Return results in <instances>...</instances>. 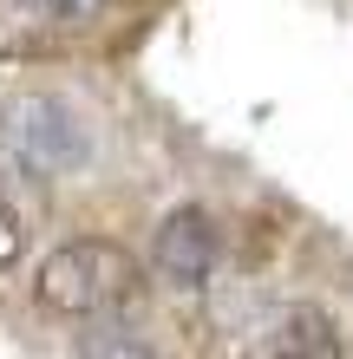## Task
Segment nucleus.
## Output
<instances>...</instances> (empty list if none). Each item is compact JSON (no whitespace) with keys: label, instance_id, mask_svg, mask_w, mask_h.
Masks as SVG:
<instances>
[{"label":"nucleus","instance_id":"nucleus-1","mask_svg":"<svg viewBox=\"0 0 353 359\" xmlns=\"http://www.w3.org/2000/svg\"><path fill=\"white\" fill-rule=\"evenodd\" d=\"M144 274L138 255L118 242H98V236H79V242H59L33 274V294L39 307L59 313V320H112L138 301Z\"/></svg>","mask_w":353,"mask_h":359},{"label":"nucleus","instance_id":"nucleus-2","mask_svg":"<svg viewBox=\"0 0 353 359\" xmlns=\"http://www.w3.org/2000/svg\"><path fill=\"white\" fill-rule=\"evenodd\" d=\"M0 137H7V151L27 163V170H39V177H59V170H72V163L86 157V131H79V118L59 98H39V92L7 104Z\"/></svg>","mask_w":353,"mask_h":359},{"label":"nucleus","instance_id":"nucleus-3","mask_svg":"<svg viewBox=\"0 0 353 359\" xmlns=\"http://www.w3.org/2000/svg\"><path fill=\"white\" fill-rule=\"evenodd\" d=\"M151 268H157L171 287H183V294L210 287L216 268H222V229H216V216H210V209H197V203L171 209V216L157 222Z\"/></svg>","mask_w":353,"mask_h":359},{"label":"nucleus","instance_id":"nucleus-4","mask_svg":"<svg viewBox=\"0 0 353 359\" xmlns=\"http://www.w3.org/2000/svg\"><path fill=\"white\" fill-rule=\"evenodd\" d=\"M262 353H295V359H334L347 340H340V327L327 320L321 307H281L275 320L262 327Z\"/></svg>","mask_w":353,"mask_h":359},{"label":"nucleus","instance_id":"nucleus-5","mask_svg":"<svg viewBox=\"0 0 353 359\" xmlns=\"http://www.w3.org/2000/svg\"><path fill=\"white\" fill-rule=\"evenodd\" d=\"M112 0H0V20L13 27H92Z\"/></svg>","mask_w":353,"mask_h":359},{"label":"nucleus","instance_id":"nucleus-6","mask_svg":"<svg viewBox=\"0 0 353 359\" xmlns=\"http://www.w3.org/2000/svg\"><path fill=\"white\" fill-rule=\"evenodd\" d=\"M79 353H151V340H138L131 327H105V333H86Z\"/></svg>","mask_w":353,"mask_h":359},{"label":"nucleus","instance_id":"nucleus-7","mask_svg":"<svg viewBox=\"0 0 353 359\" xmlns=\"http://www.w3.org/2000/svg\"><path fill=\"white\" fill-rule=\"evenodd\" d=\"M20 242H27V236H20V216H13L7 203H0V274L20 262Z\"/></svg>","mask_w":353,"mask_h":359}]
</instances>
